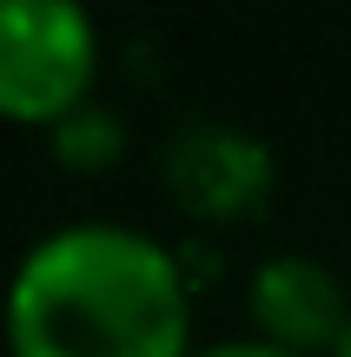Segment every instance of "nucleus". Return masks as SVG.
I'll return each instance as SVG.
<instances>
[{"instance_id": "5", "label": "nucleus", "mask_w": 351, "mask_h": 357, "mask_svg": "<svg viewBox=\"0 0 351 357\" xmlns=\"http://www.w3.org/2000/svg\"><path fill=\"white\" fill-rule=\"evenodd\" d=\"M331 357H351V331H345V337H338V351H331Z\"/></svg>"}, {"instance_id": "2", "label": "nucleus", "mask_w": 351, "mask_h": 357, "mask_svg": "<svg viewBox=\"0 0 351 357\" xmlns=\"http://www.w3.org/2000/svg\"><path fill=\"white\" fill-rule=\"evenodd\" d=\"M100 79V33L73 0H0V119L66 126Z\"/></svg>"}, {"instance_id": "3", "label": "nucleus", "mask_w": 351, "mask_h": 357, "mask_svg": "<svg viewBox=\"0 0 351 357\" xmlns=\"http://www.w3.org/2000/svg\"><path fill=\"white\" fill-rule=\"evenodd\" d=\"M252 318L259 337L278 351H338V337L351 331V298L318 258H272V265L252 278Z\"/></svg>"}, {"instance_id": "4", "label": "nucleus", "mask_w": 351, "mask_h": 357, "mask_svg": "<svg viewBox=\"0 0 351 357\" xmlns=\"http://www.w3.org/2000/svg\"><path fill=\"white\" fill-rule=\"evenodd\" d=\"M193 357H299V351H278L265 337H252V344H219V351H193Z\"/></svg>"}, {"instance_id": "1", "label": "nucleus", "mask_w": 351, "mask_h": 357, "mask_svg": "<svg viewBox=\"0 0 351 357\" xmlns=\"http://www.w3.org/2000/svg\"><path fill=\"white\" fill-rule=\"evenodd\" d=\"M0 331L13 357H193V298L159 238L66 225L13 265Z\"/></svg>"}]
</instances>
